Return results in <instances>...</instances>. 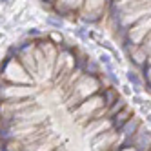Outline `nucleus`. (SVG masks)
<instances>
[{
  "mask_svg": "<svg viewBox=\"0 0 151 151\" xmlns=\"http://www.w3.org/2000/svg\"><path fill=\"white\" fill-rule=\"evenodd\" d=\"M46 24L51 26V27H55V29H60V27L64 26V20H62L60 17H57V15H49V17L46 18Z\"/></svg>",
  "mask_w": 151,
  "mask_h": 151,
  "instance_id": "20e7f679",
  "label": "nucleus"
},
{
  "mask_svg": "<svg viewBox=\"0 0 151 151\" xmlns=\"http://www.w3.org/2000/svg\"><path fill=\"white\" fill-rule=\"evenodd\" d=\"M75 35H77V38H80V40H89V31H86L84 27H80V29H75Z\"/></svg>",
  "mask_w": 151,
  "mask_h": 151,
  "instance_id": "39448f33",
  "label": "nucleus"
},
{
  "mask_svg": "<svg viewBox=\"0 0 151 151\" xmlns=\"http://www.w3.org/2000/svg\"><path fill=\"white\" fill-rule=\"evenodd\" d=\"M99 62H100V66H104V64H111V62H113V58H111V53H100Z\"/></svg>",
  "mask_w": 151,
  "mask_h": 151,
  "instance_id": "423d86ee",
  "label": "nucleus"
},
{
  "mask_svg": "<svg viewBox=\"0 0 151 151\" xmlns=\"http://www.w3.org/2000/svg\"><path fill=\"white\" fill-rule=\"evenodd\" d=\"M111 0H107L109 4ZM40 4H44L49 11H53V15H57L60 18H71L75 20L80 17L82 13V6L84 0H40Z\"/></svg>",
  "mask_w": 151,
  "mask_h": 151,
  "instance_id": "f03ea898",
  "label": "nucleus"
},
{
  "mask_svg": "<svg viewBox=\"0 0 151 151\" xmlns=\"http://www.w3.org/2000/svg\"><path fill=\"white\" fill-rule=\"evenodd\" d=\"M106 15L126 57L135 47L149 49V0H111Z\"/></svg>",
  "mask_w": 151,
  "mask_h": 151,
  "instance_id": "f257e3e1",
  "label": "nucleus"
},
{
  "mask_svg": "<svg viewBox=\"0 0 151 151\" xmlns=\"http://www.w3.org/2000/svg\"><path fill=\"white\" fill-rule=\"evenodd\" d=\"M133 115H135V113H133V107L129 106V104H127L126 107H122L118 113H115L113 116H109V118H111V124H113V129H120Z\"/></svg>",
  "mask_w": 151,
  "mask_h": 151,
  "instance_id": "7ed1b4c3",
  "label": "nucleus"
},
{
  "mask_svg": "<svg viewBox=\"0 0 151 151\" xmlns=\"http://www.w3.org/2000/svg\"><path fill=\"white\" fill-rule=\"evenodd\" d=\"M2 2H9V0H2Z\"/></svg>",
  "mask_w": 151,
  "mask_h": 151,
  "instance_id": "6e6552de",
  "label": "nucleus"
},
{
  "mask_svg": "<svg viewBox=\"0 0 151 151\" xmlns=\"http://www.w3.org/2000/svg\"><path fill=\"white\" fill-rule=\"evenodd\" d=\"M131 102H133L135 106H142L146 100L142 99V95H133V96H131Z\"/></svg>",
  "mask_w": 151,
  "mask_h": 151,
  "instance_id": "0eeeda50",
  "label": "nucleus"
}]
</instances>
